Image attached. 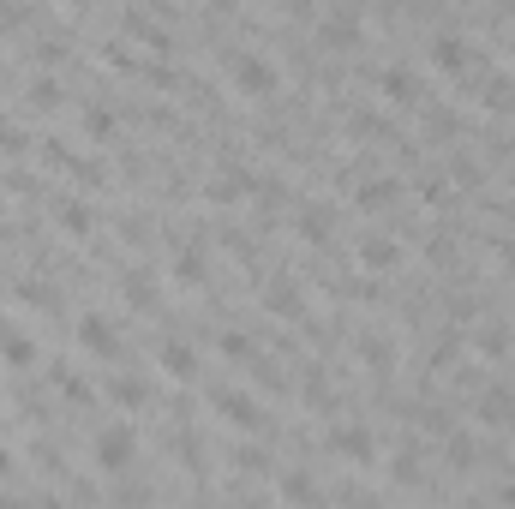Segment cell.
I'll return each instance as SVG.
<instances>
[{"label":"cell","mask_w":515,"mask_h":509,"mask_svg":"<svg viewBox=\"0 0 515 509\" xmlns=\"http://www.w3.org/2000/svg\"><path fill=\"white\" fill-rule=\"evenodd\" d=\"M108 402L126 408V414H138V408H150V384H144V378H114V384H108Z\"/></svg>","instance_id":"20"},{"label":"cell","mask_w":515,"mask_h":509,"mask_svg":"<svg viewBox=\"0 0 515 509\" xmlns=\"http://www.w3.org/2000/svg\"><path fill=\"white\" fill-rule=\"evenodd\" d=\"M90 450H96V468H102V474H126V468L138 462V432H132V426H102Z\"/></svg>","instance_id":"4"},{"label":"cell","mask_w":515,"mask_h":509,"mask_svg":"<svg viewBox=\"0 0 515 509\" xmlns=\"http://www.w3.org/2000/svg\"><path fill=\"white\" fill-rule=\"evenodd\" d=\"M12 474H18V456H12V450H0V486H6Z\"/></svg>","instance_id":"40"},{"label":"cell","mask_w":515,"mask_h":509,"mask_svg":"<svg viewBox=\"0 0 515 509\" xmlns=\"http://www.w3.org/2000/svg\"><path fill=\"white\" fill-rule=\"evenodd\" d=\"M84 138L108 144V138H114V114H108V108H84Z\"/></svg>","instance_id":"27"},{"label":"cell","mask_w":515,"mask_h":509,"mask_svg":"<svg viewBox=\"0 0 515 509\" xmlns=\"http://www.w3.org/2000/svg\"><path fill=\"white\" fill-rule=\"evenodd\" d=\"M480 102H486V108H498V114H515V84H504V78L480 84Z\"/></svg>","instance_id":"25"},{"label":"cell","mask_w":515,"mask_h":509,"mask_svg":"<svg viewBox=\"0 0 515 509\" xmlns=\"http://www.w3.org/2000/svg\"><path fill=\"white\" fill-rule=\"evenodd\" d=\"M216 348H222V354H228V360H246V366H252V360H258V342H252V336H240V330H228V336H222V342H216Z\"/></svg>","instance_id":"28"},{"label":"cell","mask_w":515,"mask_h":509,"mask_svg":"<svg viewBox=\"0 0 515 509\" xmlns=\"http://www.w3.org/2000/svg\"><path fill=\"white\" fill-rule=\"evenodd\" d=\"M354 264L372 270V276H390V270H402V246L384 240V234H360L354 240Z\"/></svg>","instance_id":"8"},{"label":"cell","mask_w":515,"mask_h":509,"mask_svg":"<svg viewBox=\"0 0 515 509\" xmlns=\"http://www.w3.org/2000/svg\"><path fill=\"white\" fill-rule=\"evenodd\" d=\"M24 102H30L36 114H60V108H66V90H60L54 78H36V84L24 90Z\"/></svg>","instance_id":"21"},{"label":"cell","mask_w":515,"mask_h":509,"mask_svg":"<svg viewBox=\"0 0 515 509\" xmlns=\"http://www.w3.org/2000/svg\"><path fill=\"white\" fill-rule=\"evenodd\" d=\"M450 174H456V186H480V162H474V156H456Z\"/></svg>","instance_id":"35"},{"label":"cell","mask_w":515,"mask_h":509,"mask_svg":"<svg viewBox=\"0 0 515 509\" xmlns=\"http://www.w3.org/2000/svg\"><path fill=\"white\" fill-rule=\"evenodd\" d=\"M390 474H396L402 486H414V480H420V450H396V462H390Z\"/></svg>","instance_id":"31"},{"label":"cell","mask_w":515,"mask_h":509,"mask_svg":"<svg viewBox=\"0 0 515 509\" xmlns=\"http://www.w3.org/2000/svg\"><path fill=\"white\" fill-rule=\"evenodd\" d=\"M6 192H18V198H30V192H36V180H30V174H6Z\"/></svg>","instance_id":"39"},{"label":"cell","mask_w":515,"mask_h":509,"mask_svg":"<svg viewBox=\"0 0 515 509\" xmlns=\"http://www.w3.org/2000/svg\"><path fill=\"white\" fill-rule=\"evenodd\" d=\"M480 354H510V330L504 324H486L480 330Z\"/></svg>","instance_id":"32"},{"label":"cell","mask_w":515,"mask_h":509,"mask_svg":"<svg viewBox=\"0 0 515 509\" xmlns=\"http://www.w3.org/2000/svg\"><path fill=\"white\" fill-rule=\"evenodd\" d=\"M222 66H228V84H234L240 96H258V102H264V96H276V90H282L276 60H264V54H228Z\"/></svg>","instance_id":"1"},{"label":"cell","mask_w":515,"mask_h":509,"mask_svg":"<svg viewBox=\"0 0 515 509\" xmlns=\"http://www.w3.org/2000/svg\"><path fill=\"white\" fill-rule=\"evenodd\" d=\"M120 300H126L132 312H156V300H162V294H156L150 270H126V276H120Z\"/></svg>","instance_id":"16"},{"label":"cell","mask_w":515,"mask_h":509,"mask_svg":"<svg viewBox=\"0 0 515 509\" xmlns=\"http://www.w3.org/2000/svg\"><path fill=\"white\" fill-rule=\"evenodd\" d=\"M210 408H216L234 432H264V426H270L264 402H258V396H246V390H210Z\"/></svg>","instance_id":"3"},{"label":"cell","mask_w":515,"mask_h":509,"mask_svg":"<svg viewBox=\"0 0 515 509\" xmlns=\"http://www.w3.org/2000/svg\"><path fill=\"white\" fill-rule=\"evenodd\" d=\"M30 24V6L24 0H0V30H24Z\"/></svg>","instance_id":"34"},{"label":"cell","mask_w":515,"mask_h":509,"mask_svg":"<svg viewBox=\"0 0 515 509\" xmlns=\"http://www.w3.org/2000/svg\"><path fill=\"white\" fill-rule=\"evenodd\" d=\"M234 462H240V468H246V474H264V468H270V450H240V456H234Z\"/></svg>","instance_id":"37"},{"label":"cell","mask_w":515,"mask_h":509,"mask_svg":"<svg viewBox=\"0 0 515 509\" xmlns=\"http://www.w3.org/2000/svg\"><path fill=\"white\" fill-rule=\"evenodd\" d=\"M330 204H300V216H294V228H300V240H312V246H330Z\"/></svg>","instance_id":"18"},{"label":"cell","mask_w":515,"mask_h":509,"mask_svg":"<svg viewBox=\"0 0 515 509\" xmlns=\"http://www.w3.org/2000/svg\"><path fill=\"white\" fill-rule=\"evenodd\" d=\"M432 66H438L444 78H462V84H468V72H474V48H468V36H456V30L432 36Z\"/></svg>","instance_id":"6"},{"label":"cell","mask_w":515,"mask_h":509,"mask_svg":"<svg viewBox=\"0 0 515 509\" xmlns=\"http://www.w3.org/2000/svg\"><path fill=\"white\" fill-rule=\"evenodd\" d=\"M354 348H360V360H366V366H372V372H390V360H396V348H390V342H384V336H360V342H354Z\"/></svg>","instance_id":"24"},{"label":"cell","mask_w":515,"mask_h":509,"mask_svg":"<svg viewBox=\"0 0 515 509\" xmlns=\"http://www.w3.org/2000/svg\"><path fill=\"white\" fill-rule=\"evenodd\" d=\"M54 228H60V234H72V240H90L96 216H90V204H84V198H54Z\"/></svg>","instance_id":"15"},{"label":"cell","mask_w":515,"mask_h":509,"mask_svg":"<svg viewBox=\"0 0 515 509\" xmlns=\"http://www.w3.org/2000/svg\"><path fill=\"white\" fill-rule=\"evenodd\" d=\"M474 312H480V300H468V294H456V300H450V318H462V324H468Z\"/></svg>","instance_id":"38"},{"label":"cell","mask_w":515,"mask_h":509,"mask_svg":"<svg viewBox=\"0 0 515 509\" xmlns=\"http://www.w3.org/2000/svg\"><path fill=\"white\" fill-rule=\"evenodd\" d=\"M282 498H294V504H312V498H318L312 474H282Z\"/></svg>","instance_id":"29"},{"label":"cell","mask_w":515,"mask_h":509,"mask_svg":"<svg viewBox=\"0 0 515 509\" xmlns=\"http://www.w3.org/2000/svg\"><path fill=\"white\" fill-rule=\"evenodd\" d=\"M204 270H210V264H204L198 246H186V252L174 258V282H180V288H204Z\"/></svg>","instance_id":"22"},{"label":"cell","mask_w":515,"mask_h":509,"mask_svg":"<svg viewBox=\"0 0 515 509\" xmlns=\"http://www.w3.org/2000/svg\"><path fill=\"white\" fill-rule=\"evenodd\" d=\"M36 60H42V66L66 60V42H60V36H42V42H36Z\"/></svg>","instance_id":"36"},{"label":"cell","mask_w":515,"mask_h":509,"mask_svg":"<svg viewBox=\"0 0 515 509\" xmlns=\"http://www.w3.org/2000/svg\"><path fill=\"white\" fill-rule=\"evenodd\" d=\"M480 426L486 432H504V438H515V390H480Z\"/></svg>","instance_id":"12"},{"label":"cell","mask_w":515,"mask_h":509,"mask_svg":"<svg viewBox=\"0 0 515 509\" xmlns=\"http://www.w3.org/2000/svg\"><path fill=\"white\" fill-rule=\"evenodd\" d=\"M378 90H384V102H396V108H420V96H426L408 66H384V72H378Z\"/></svg>","instance_id":"14"},{"label":"cell","mask_w":515,"mask_h":509,"mask_svg":"<svg viewBox=\"0 0 515 509\" xmlns=\"http://www.w3.org/2000/svg\"><path fill=\"white\" fill-rule=\"evenodd\" d=\"M156 366H162V378H174V384H192V378H198V348L168 336V342L156 348Z\"/></svg>","instance_id":"13"},{"label":"cell","mask_w":515,"mask_h":509,"mask_svg":"<svg viewBox=\"0 0 515 509\" xmlns=\"http://www.w3.org/2000/svg\"><path fill=\"white\" fill-rule=\"evenodd\" d=\"M144 78H150L156 90H180V84H186V72H174V66H162V60H150V66H144Z\"/></svg>","instance_id":"30"},{"label":"cell","mask_w":515,"mask_h":509,"mask_svg":"<svg viewBox=\"0 0 515 509\" xmlns=\"http://www.w3.org/2000/svg\"><path fill=\"white\" fill-rule=\"evenodd\" d=\"M18 306H36V312H60L66 300L48 288V282H18Z\"/></svg>","instance_id":"23"},{"label":"cell","mask_w":515,"mask_h":509,"mask_svg":"<svg viewBox=\"0 0 515 509\" xmlns=\"http://www.w3.org/2000/svg\"><path fill=\"white\" fill-rule=\"evenodd\" d=\"M510 186H515V168H510Z\"/></svg>","instance_id":"43"},{"label":"cell","mask_w":515,"mask_h":509,"mask_svg":"<svg viewBox=\"0 0 515 509\" xmlns=\"http://www.w3.org/2000/svg\"><path fill=\"white\" fill-rule=\"evenodd\" d=\"M0 360H6L12 372H30V366H36V342H30L24 330H12V324H0Z\"/></svg>","instance_id":"17"},{"label":"cell","mask_w":515,"mask_h":509,"mask_svg":"<svg viewBox=\"0 0 515 509\" xmlns=\"http://www.w3.org/2000/svg\"><path fill=\"white\" fill-rule=\"evenodd\" d=\"M444 456H450V468H456V474H462V468H474V438H468V432H450V438H444Z\"/></svg>","instance_id":"26"},{"label":"cell","mask_w":515,"mask_h":509,"mask_svg":"<svg viewBox=\"0 0 515 509\" xmlns=\"http://www.w3.org/2000/svg\"><path fill=\"white\" fill-rule=\"evenodd\" d=\"M54 384H60V390H66V402H78V408H84V402H90V384H84V378H78V372H54Z\"/></svg>","instance_id":"33"},{"label":"cell","mask_w":515,"mask_h":509,"mask_svg":"<svg viewBox=\"0 0 515 509\" xmlns=\"http://www.w3.org/2000/svg\"><path fill=\"white\" fill-rule=\"evenodd\" d=\"M498 498H504V504H515V480H510V486H498Z\"/></svg>","instance_id":"42"},{"label":"cell","mask_w":515,"mask_h":509,"mask_svg":"<svg viewBox=\"0 0 515 509\" xmlns=\"http://www.w3.org/2000/svg\"><path fill=\"white\" fill-rule=\"evenodd\" d=\"M72 336H78V348H84L90 360H114V354H120V330H114L102 312H84Z\"/></svg>","instance_id":"7"},{"label":"cell","mask_w":515,"mask_h":509,"mask_svg":"<svg viewBox=\"0 0 515 509\" xmlns=\"http://www.w3.org/2000/svg\"><path fill=\"white\" fill-rule=\"evenodd\" d=\"M498 264H504V270H515V240H504V246H498Z\"/></svg>","instance_id":"41"},{"label":"cell","mask_w":515,"mask_h":509,"mask_svg":"<svg viewBox=\"0 0 515 509\" xmlns=\"http://www.w3.org/2000/svg\"><path fill=\"white\" fill-rule=\"evenodd\" d=\"M324 444H330V456H342L348 468H372V462H378V438H372L366 426H330Z\"/></svg>","instance_id":"5"},{"label":"cell","mask_w":515,"mask_h":509,"mask_svg":"<svg viewBox=\"0 0 515 509\" xmlns=\"http://www.w3.org/2000/svg\"><path fill=\"white\" fill-rule=\"evenodd\" d=\"M72 6H84V0H72Z\"/></svg>","instance_id":"44"},{"label":"cell","mask_w":515,"mask_h":509,"mask_svg":"<svg viewBox=\"0 0 515 509\" xmlns=\"http://www.w3.org/2000/svg\"><path fill=\"white\" fill-rule=\"evenodd\" d=\"M204 192H210V204H240V198H252V192H258V174H252V168H240V162H228Z\"/></svg>","instance_id":"11"},{"label":"cell","mask_w":515,"mask_h":509,"mask_svg":"<svg viewBox=\"0 0 515 509\" xmlns=\"http://www.w3.org/2000/svg\"><path fill=\"white\" fill-rule=\"evenodd\" d=\"M126 36H132V42H144V48H162V54H168V30H162L144 6H132V12H126Z\"/></svg>","instance_id":"19"},{"label":"cell","mask_w":515,"mask_h":509,"mask_svg":"<svg viewBox=\"0 0 515 509\" xmlns=\"http://www.w3.org/2000/svg\"><path fill=\"white\" fill-rule=\"evenodd\" d=\"M390 204H402V180H396V174H372V180H354V210L378 216V210H390Z\"/></svg>","instance_id":"10"},{"label":"cell","mask_w":515,"mask_h":509,"mask_svg":"<svg viewBox=\"0 0 515 509\" xmlns=\"http://www.w3.org/2000/svg\"><path fill=\"white\" fill-rule=\"evenodd\" d=\"M258 306H264L270 318H282V324H300V318H306V288H300L288 270H276V276L258 288Z\"/></svg>","instance_id":"2"},{"label":"cell","mask_w":515,"mask_h":509,"mask_svg":"<svg viewBox=\"0 0 515 509\" xmlns=\"http://www.w3.org/2000/svg\"><path fill=\"white\" fill-rule=\"evenodd\" d=\"M360 36H366V30H360V12H348V6H342V12H330V18L318 24V42H324L330 54H354V48H360Z\"/></svg>","instance_id":"9"}]
</instances>
